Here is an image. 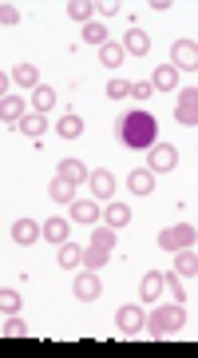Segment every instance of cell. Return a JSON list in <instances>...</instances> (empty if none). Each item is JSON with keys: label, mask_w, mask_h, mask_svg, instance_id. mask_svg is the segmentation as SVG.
<instances>
[{"label": "cell", "mask_w": 198, "mask_h": 358, "mask_svg": "<svg viewBox=\"0 0 198 358\" xmlns=\"http://www.w3.org/2000/svg\"><path fill=\"white\" fill-rule=\"evenodd\" d=\"M119 143L127 152H151L159 143V120L147 108H135V112L119 115Z\"/></svg>", "instance_id": "cell-1"}, {"label": "cell", "mask_w": 198, "mask_h": 358, "mask_svg": "<svg viewBox=\"0 0 198 358\" xmlns=\"http://www.w3.org/2000/svg\"><path fill=\"white\" fill-rule=\"evenodd\" d=\"M186 327V307L183 303H167V307H155V315L147 319V331H151V338H167V334H174V331H183Z\"/></svg>", "instance_id": "cell-2"}, {"label": "cell", "mask_w": 198, "mask_h": 358, "mask_svg": "<svg viewBox=\"0 0 198 358\" xmlns=\"http://www.w3.org/2000/svg\"><path fill=\"white\" fill-rule=\"evenodd\" d=\"M195 239H198V231L190 227V223H178V227H162L159 231V247H162V251H174V255L186 251Z\"/></svg>", "instance_id": "cell-3"}, {"label": "cell", "mask_w": 198, "mask_h": 358, "mask_svg": "<svg viewBox=\"0 0 198 358\" xmlns=\"http://www.w3.org/2000/svg\"><path fill=\"white\" fill-rule=\"evenodd\" d=\"M174 120H178L183 128H198V88H178Z\"/></svg>", "instance_id": "cell-4"}, {"label": "cell", "mask_w": 198, "mask_h": 358, "mask_svg": "<svg viewBox=\"0 0 198 358\" xmlns=\"http://www.w3.org/2000/svg\"><path fill=\"white\" fill-rule=\"evenodd\" d=\"M115 327H119V334L135 338V334L143 331V327H147V315H143V307L127 303V307H119V315H115Z\"/></svg>", "instance_id": "cell-5"}, {"label": "cell", "mask_w": 198, "mask_h": 358, "mask_svg": "<svg viewBox=\"0 0 198 358\" xmlns=\"http://www.w3.org/2000/svg\"><path fill=\"white\" fill-rule=\"evenodd\" d=\"M171 64L178 72H198V44L195 40H174L171 44Z\"/></svg>", "instance_id": "cell-6"}, {"label": "cell", "mask_w": 198, "mask_h": 358, "mask_svg": "<svg viewBox=\"0 0 198 358\" xmlns=\"http://www.w3.org/2000/svg\"><path fill=\"white\" fill-rule=\"evenodd\" d=\"M99 291H103V279H99V271H87V267H84V275H75L72 294L79 299V303H96Z\"/></svg>", "instance_id": "cell-7"}, {"label": "cell", "mask_w": 198, "mask_h": 358, "mask_svg": "<svg viewBox=\"0 0 198 358\" xmlns=\"http://www.w3.org/2000/svg\"><path fill=\"white\" fill-rule=\"evenodd\" d=\"M147 155H151V171H155V176L174 171V167H178V148H174V143H155Z\"/></svg>", "instance_id": "cell-8"}, {"label": "cell", "mask_w": 198, "mask_h": 358, "mask_svg": "<svg viewBox=\"0 0 198 358\" xmlns=\"http://www.w3.org/2000/svg\"><path fill=\"white\" fill-rule=\"evenodd\" d=\"M40 239H44V227H40L36 219H16L13 223V243L32 247V243H40Z\"/></svg>", "instance_id": "cell-9"}, {"label": "cell", "mask_w": 198, "mask_h": 358, "mask_svg": "<svg viewBox=\"0 0 198 358\" xmlns=\"http://www.w3.org/2000/svg\"><path fill=\"white\" fill-rule=\"evenodd\" d=\"M87 183H91V195H96V199H112V195H115V176L107 171V167L91 171V179H87Z\"/></svg>", "instance_id": "cell-10"}, {"label": "cell", "mask_w": 198, "mask_h": 358, "mask_svg": "<svg viewBox=\"0 0 198 358\" xmlns=\"http://www.w3.org/2000/svg\"><path fill=\"white\" fill-rule=\"evenodd\" d=\"M0 115H4V128H8V131L20 128V120H24V100H20V96H4Z\"/></svg>", "instance_id": "cell-11"}, {"label": "cell", "mask_w": 198, "mask_h": 358, "mask_svg": "<svg viewBox=\"0 0 198 358\" xmlns=\"http://www.w3.org/2000/svg\"><path fill=\"white\" fill-rule=\"evenodd\" d=\"M162 291H167V287H162V271L143 275V282H139V299H143V303H159Z\"/></svg>", "instance_id": "cell-12"}, {"label": "cell", "mask_w": 198, "mask_h": 358, "mask_svg": "<svg viewBox=\"0 0 198 358\" xmlns=\"http://www.w3.org/2000/svg\"><path fill=\"white\" fill-rule=\"evenodd\" d=\"M107 259H112V247H103V243H87L84 247V267L87 271H103Z\"/></svg>", "instance_id": "cell-13"}, {"label": "cell", "mask_w": 198, "mask_h": 358, "mask_svg": "<svg viewBox=\"0 0 198 358\" xmlns=\"http://www.w3.org/2000/svg\"><path fill=\"white\" fill-rule=\"evenodd\" d=\"M127 187H131L135 195H151V192H155V171H151V167L131 171V176H127Z\"/></svg>", "instance_id": "cell-14"}, {"label": "cell", "mask_w": 198, "mask_h": 358, "mask_svg": "<svg viewBox=\"0 0 198 358\" xmlns=\"http://www.w3.org/2000/svg\"><path fill=\"white\" fill-rule=\"evenodd\" d=\"M123 48H127V56H147L151 52V36L143 32V28H131L123 36Z\"/></svg>", "instance_id": "cell-15"}, {"label": "cell", "mask_w": 198, "mask_h": 358, "mask_svg": "<svg viewBox=\"0 0 198 358\" xmlns=\"http://www.w3.org/2000/svg\"><path fill=\"white\" fill-rule=\"evenodd\" d=\"M151 84H155V92H174V88H178V68H174V64L155 68V76H151Z\"/></svg>", "instance_id": "cell-16"}, {"label": "cell", "mask_w": 198, "mask_h": 358, "mask_svg": "<svg viewBox=\"0 0 198 358\" xmlns=\"http://www.w3.org/2000/svg\"><path fill=\"white\" fill-rule=\"evenodd\" d=\"M48 195H52V203H75V183L72 179H52L48 183Z\"/></svg>", "instance_id": "cell-17"}, {"label": "cell", "mask_w": 198, "mask_h": 358, "mask_svg": "<svg viewBox=\"0 0 198 358\" xmlns=\"http://www.w3.org/2000/svg\"><path fill=\"white\" fill-rule=\"evenodd\" d=\"M20 131H24L28 140H44V131H48V115H40V112H32V115H24L20 120Z\"/></svg>", "instance_id": "cell-18"}, {"label": "cell", "mask_w": 198, "mask_h": 358, "mask_svg": "<svg viewBox=\"0 0 198 358\" xmlns=\"http://www.w3.org/2000/svg\"><path fill=\"white\" fill-rule=\"evenodd\" d=\"M72 219H75V223H91V227H96V223H99L96 199H75V203H72Z\"/></svg>", "instance_id": "cell-19"}, {"label": "cell", "mask_w": 198, "mask_h": 358, "mask_svg": "<svg viewBox=\"0 0 198 358\" xmlns=\"http://www.w3.org/2000/svg\"><path fill=\"white\" fill-rule=\"evenodd\" d=\"M103 223H107V227H127V223H131V207L127 203H107V211H103Z\"/></svg>", "instance_id": "cell-20"}, {"label": "cell", "mask_w": 198, "mask_h": 358, "mask_svg": "<svg viewBox=\"0 0 198 358\" xmlns=\"http://www.w3.org/2000/svg\"><path fill=\"white\" fill-rule=\"evenodd\" d=\"M56 176H60V179H72V183H84V179H91V171H87L79 159H63V164L56 167Z\"/></svg>", "instance_id": "cell-21"}, {"label": "cell", "mask_w": 198, "mask_h": 358, "mask_svg": "<svg viewBox=\"0 0 198 358\" xmlns=\"http://www.w3.org/2000/svg\"><path fill=\"white\" fill-rule=\"evenodd\" d=\"M52 108H56V92H52L48 84H40V88L32 92V112H40V115H48Z\"/></svg>", "instance_id": "cell-22"}, {"label": "cell", "mask_w": 198, "mask_h": 358, "mask_svg": "<svg viewBox=\"0 0 198 358\" xmlns=\"http://www.w3.org/2000/svg\"><path fill=\"white\" fill-rule=\"evenodd\" d=\"M13 84H20V88H32L36 92L40 88V72L32 64H16L13 68Z\"/></svg>", "instance_id": "cell-23"}, {"label": "cell", "mask_w": 198, "mask_h": 358, "mask_svg": "<svg viewBox=\"0 0 198 358\" xmlns=\"http://www.w3.org/2000/svg\"><path fill=\"white\" fill-rule=\"evenodd\" d=\"M99 60H103V68H119V64L127 60V48H123V44H112V40H107V44L99 48Z\"/></svg>", "instance_id": "cell-24"}, {"label": "cell", "mask_w": 198, "mask_h": 358, "mask_svg": "<svg viewBox=\"0 0 198 358\" xmlns=\"http://www.w3.org/2000/svg\"><path fill=\"white\" fill-rule=\"evenodd\" d=\"M44 239H48V243H68V219L52 215L48 223H44Z\"/></svg>", "instance_id": "cell-25"}, {"label": "cell", "mask_w": 198, "mask_h": 358, "mask_svg": "<svg viewBox=\"0 0 198 358\" xmlns=\"http://www.w3.org/2000/svg\"><path fill=\"white\" fill-rule=\"evenodd\" d=\"M60 267L63 271H75L79 267V263H84V247H75V243H60Z\"/></svg>", "instance_id": "cell-26"}, {"label": "cell", "mask_w": 198, "mask_h": 358, "mask_svg": "<svg viewBox=\"0 0 198 358\" xmlns=\"http://www.w3.org/2000/svg\"><path fill=\"white\" fill-rule=\"evenodd\" d=\"M0 310H4V319H13V315H20V310H24V303H20V294L4 287V291H0Z\"/></svg>", "instance_id": "cell-27"}, {"label": "cell", "mask_w": 198, "mask_h": 358, "mask_svg": "<svg viewBox=\"0 0 198 358\" xmlns=\"http://www.w3.org/2000/svg\"><path fill=\"white\" fill-rule=\"evenodd\" d=\"M174 271H178V275H198V255L190 251V247L174 255Z\"/></svg>", "instance_id": "cell-28"}, {"label": "cell", "mask_w": 198, "mask_h": 358, "mask_svg": "<svg viewBox=\"0 0 198 358\" xmlns=\"http://www.w3.org/2000/svg\"><path fill=\"white\" fill-rule=\"evenodd\" d=\"M56 128H60V136H63V140H75V136H84V120L68 112V115L60 120V124H56Z\"/></svg>", "instance_id": "cell-29"}, {"label": "cell", "mask_w": 198, "mask_h": 358, "mask_svg": "<svg viewBox=\"0 0 198 358\" xmlns=\"http://www.w3.org/2000/svg\"><path fill=\"white\" fill-rule=\"evenodd\" d=\"M68 16H72V20L91 24V20H96V4H87V0H72V4H68Z\"/></svg>", "instance_id": "cell-30"}, {"label": "cell", "mask_w": 198, "mask_h": 358, "mask_svg": "<svg viewBox=\"0 0 198 358\" xmlns=\"http://www.w3.org/2000/svg\"><path fill=\"white\" fill-rule=\"evenodd\" d=\"M162 287H167V294H171L174 303H186V291H183V279H178V271H167V275H162Z\"/></svg>", "instance_id": "cell-31"}, {"label": "cell", "mask_w": 198, "mask_h": 358, "mask_svg": "<svg viewBox=\"0 0 198 358\" xmlns=\"http://www.w3.org/2000/svg\"><path fill=\"white\" fill-rule=\"evenodd\" d=\"M84 44H96V48H103V44H107V28L99 24V20L84 24Z\"/></svg>", "instance_id": "cell-32"}, {"label": "cell", "mask_w": 198, "mask_h": 358, "mask_svg": "<svg viewBox=\"0 0 198 358\" xmlns=\"http://www.w3.org/2000/svg\"><path fill=\"white\" fill-rule=\"evenodd\" d=\"M131 96V80H112L107 84V100H127Z\"/></svg>", "instance_id": "cell-33"}, {"label": "cell", "mask_w": 198, "mask_h": 358, "mask_svg": "<svg viewBox=\"0 0 198 358\" xmlns=\"http://www.w3.org/2000/svg\"><path fill=\"white\" fill-rule=\"evenodd\" d=\"M151 92H155V84H151V80H131V96H135V103L151 100Z\"/></svg>", "instance_id": "cell-34"}, {"label": "cell", "mask_w": 198, "mask_h": 358, "mask_svg": "<svg viewBox=\"0 0 198 358\" xmlns=\"http://www.w3.org/2000/svg\"><path fill=\"white\" fill-rule=\"evenodd\" d=\"M24 334H28V327L16 319V315L13 319H4V338H24Z\"/></svg>", "instance_id": "cell-35"}, {"label": "cell", "mask_w": 198, "mask_h": 358, "mask_svg": "<svg viewBox=\"0 0 198 358\" xmlns=\"http://www.w3.org/2000/svg\"><path fill=\"white\" fill-rule=\"evenodd\" d=\"M0 20H4V24L13 28V24H20V8H16V4H8V0H4V8H0Z\"/></svg>", "instance_id": "cell-36"}, {"label": "cell", "mask_w": 198, "mask_h": 358, "mask_svg": "<svg viewBox=\"0 0 198 358\" xmlns=\"http://www.w3.org/2000/svg\"><path fill=\"white\" fill-rule=\"evenodd\" d=\"M119 13V4H112V0H107V4H96V16L99 20H103V16H115Z\"/></svg>", "instance_id": "cell-37"}]
</instances>
